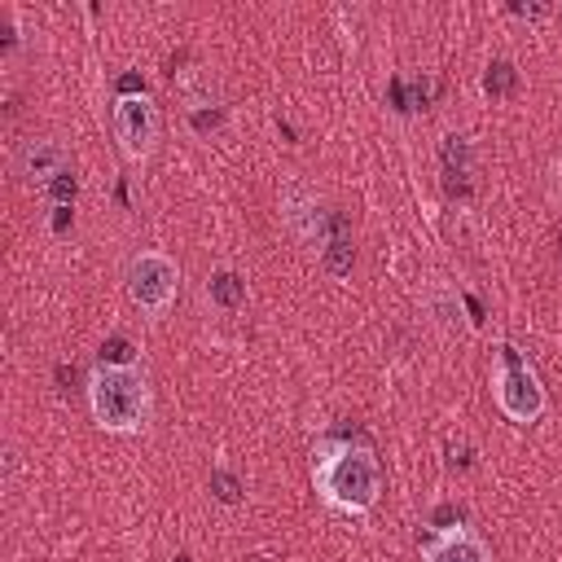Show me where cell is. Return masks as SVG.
I'll list each match as a JSON object with an SVG mask.
<instances>
[{
	"label": "cell",
	"instance_id": "3",
	"mask_svg": "<svg viewBox=\"0 0 562 562\" xmlns=\"http://www.w3.org/2000/svg\"><path fill=\"white\" fill-rule=\"evenodd\" d=\"M492 400H496V408H501L509 422H518V426L540 422L544 408H549V395H544V386H540V373L531 369V360H527L514 342H501V347H496Z\"/></svg>",
	"mask_w": 562,
	"mask_h": 562
},
{
	"label": "cell",
	"instance_id": "7",
	"mask_svg": "<svg viewBox=\"0 0 562 562\" xmlns=\"http://www.w3.org/2000/svg\"><path fill=\"white\" fill-rule=\"evenodd\" d=\"M281 211H285V224L294 228V237H303L307 246L321 250V241H325V224H321V206H316V198L303 193V189H285Z\"/></svg>",
	"mask_w": 562,
	"mask_h": 562
},
{
	"label": "cell",
	"instance_id": "6",
	"mask_svg": "<svg viewBox=\"0 0 562 562\" xmlns=\"http://www.w3.org/2000/svg\"><path fill=\"white\" fill-rule=\"evenodd\" d=\"M422 562H496V558L474 527L452 522V527H439L430 540H422Z\"/></svg>",
	"mask_w": 562,
	"mask_h": 562
},
{
	"label": "cell",
	"instance_id": "2",
	"mask_svg": "<svg viewBox=\"0 0 562 562\" xmlns=\"http://www.w3.org/2000/svg\"><path fill=\"white\" fill-rule=\"evenodd\" d=\"M88 413L105 435H136L149 422V378L136 360H97L88 373Z\"/></svg>",
	"mask_w": 562,
	"mask_h": 562
},
{
	"label": "cell",
	"instance_id": "5",
	"mask_svg": "<svg viewBox=\"0 0 562 562\" xmlns=\"http://www.w3.org/2000/svg\"><path fill=\"white\" fill-rule=\"evenodd\" d=\"M110 123H114V140L123 149L127 162H149L154 149H158V136H162V119H158V105L154 97L145 92H123L110 110Z\"/></svg>",
	"mask_w": 562,
	"mask_h": 562
},
{
	"label": "cell",
	"instance_id": "4",
	"mask_svg": "<svg viewBox=\"0 0 562 562\" xmlns=\"http://www.w3.org/2000/svg\"><path fill=\"white\" fill-rule=\"evenodd\" d=\"M123 290L132 299V307H140V316L158 321L171 312L176 294H180V263L167 250H136L123 268Z\"/></svg>",
	"mask_w": 562,
	"mask_h": 562
},
{
	"label": "cell",
	"instance_id": "1",
	"mask_svg": "<svg viewBox=\"0 0 562 562\" xmlns=\"http://www.w3.org/2000/svg\"><path fill=\"white\" fill-rule=\"evenodd\" d=\"M312 487L338 514H369L382 492V465L364 443L325 439L312 448Z\"/></svg>",
	"mask_w": 562,
	"mask_h": 562
},
{
	"label": "cell",
	"instance_id": "8",
	"mask_svg": "<svg viewBox=\"0 0 562 562\" xmlns=\"http://www.w3.org/2000/svg\"><path fill=\"white\" fill-rule=\"evenodd\" d=\"M18 171L31 180V184H48L53 176L66 171V149L57 140H26L22 154H18Z\"/></svg>",
	"mask_w": 562,
	"mask_h": 562
},
{
	"label": "cell",
	"instance_id": "9",
	"mask_svg": "<svg viewBox=\"0 0 562 562\" xmlns=\"http://www.w3.org/2000/svg\"><path fill=\"white\" fill-rule=\"evenodd\" d=\"M206 299H211L215 307H224V312L241 307V303H246V281H241V272H233V268H215V272L206 277Z\"/></svg>",
	"mask_w": 562,
	"mask_h": 562
}]
</instances>
